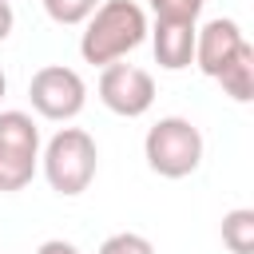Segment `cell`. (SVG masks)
<instances>
[{
  "label": "cell",
  "mask_w": 254,
  "mask_h": 254,
  "mask_svg": "<svg viewBox=\"0 0 254 254\" xmlns=\"http://www.w3.org/2000/svg\"><path fill=\"white\" fill-rule=\"evenodd\" d=\"M222 246L230 254H254V210L234 206L222 214Z\"/></svg>",
  "instance_id": "30bf717a"
},
{
  "label": "cell",
  "mask_w": 254,
  "mask_h": 254,
  "mask_svg": "<svg viewBox=\"0 0 254 254\" xmlns=\"http://www.w3.org/2000/svg\"><path fill=\"white\" fill-rule=\"evenodd\" d=\"M40 127L28 111H0V190L16 194L36 179Z\"/></svg>",
  "instance_id": "277c9868"
},
{
  "label": "cell",
  "mask_w": 254,
  "mask_h": 254,
  "mask_svg": "<svg viewBox=\"0 0 254 254\" xmlns=\"http://www.w3.org/2000/svg\"><path fill=\"white\" fill-rule=\"evenodd\" d=\"M12 24H16V12H12V0H0V44L12 36Z\"/></svg>",
  "instance_id": "9a60e30c"
},
{
  "label": "cell",
  "mask_w": 254,
  "mask_h": 254,
  "mask_svg": "<svg viewBox=\"0 0 254 254\" xmlns=\"http://www.w3.org/2000/svg\"><path fill=\"white\" fill-rule=\"evenodd\" d=\"M28 99L36 107V115L52 119V123H67L83 111L87 103V83L75 67L64 64H48L28 79Z\"/></svg>",
  "instance_id": "5b68a950"
},
{
  "label": "cell",
  "mask_w": 254,
  "mask_h": 254,
  "mask_svg": "<svg viewBox=\"0 0 254 254\" xmlns=\"http://www.w3.org/2000/svg\"><path fill=\"white\" fill-rule=\"evenodd\" d=\"M143 40H147V12L135 0H103L83 20L79 56L83 64L107 67V64H119L127 52H135Z\"/></svg>",
  "instance_id": "6da1fadb"
},
{
  "label": "cell",
  "mask_w": 254,
  "mask_h": 254,
  "mask_svg": "<svg viewBox=\"0 0 254 254\" xmlns=\"http://www.w3.org/2000/svg\"><path fill=\"white\" fill-rule=\"evenodd\" d=\"M40 167H44V179L56 194L64 198H75L91 187L95 179V167H99V147L95 139L83 131V127H60L44 155H40Z\"/></svg>",
  "instance_id": "7a4b0ae2"
},
{
  "label": "cell",
  "mask_w": 254,
  "mask_h": 254,
  "mask_svg": "<svg viewBox=\"0 0 254 254\" xmlns=\"http://www.w3.org/2000/svg\"><path fill=\"white\" fill-rule=\"evenodd\" d=\"M99 103L111 115H123V119L147 115L151 103H155V79H151V71L135 67V64H107L103 75H99Z\"/></svg>",
  "instance_id": "8992f818"
},
{
  "label": "cell",
  "mask_w": 254,
  "mask_h": 254,
  "mask_svg": "<svg viewBox=\"0 0 254 254\" xmlns=\"http://www.w3.org/2000/svg\"><path fill=\"white\" fill-rule=\"evenodd\" d=\"M147 32H151V48H155L159 67L183 71V67L194 64V32H198V24H190V20H155V28H147Z\"/></svg>",
  "instance_id": "ba28073f"
},
{
  "label": "cell",
  "mask_w": 254,
  "mask_h": 254,
  "mask_svg": "<svg viewBox=\"0 0 254 254\" xmlns=\"http://www.w3.org/2000/svg\"><path fill=\"white\" fill-rule=\"evenodd\" d=\"M4 91H8V79H4V71H0V99H4Z\"/></svg>",
  "instance_id": "2e32d148"
},
{
  "label": "cell",
  "mask_w": 254,
  "mask_h": 254,
  "mask_svg": "<svg viewBox=\"0 0 254 254\" xmlns=\"http://www.w3.org/2000/svg\"><path fill=\"white\" fill-rule=\"evenodd\" d=\"M99 254H155V246H151L143 234H135V230H119V234L103 238Z\"/></svg>",
  "instance_id": "7c38bea8"
},
{
  "label": "cell",
  "mask_w": 254,
  "mask_h": 254,
  "mask_svg": "<svg viewBox=\"0 0 254 254\" xmlns=\"http://www.w3.org/2000/svg\"><path fill=\"white\" fill-rule=\"evenodd\" d=\"M99 4H103V0H44V12H48V20H56V24H64V28H75V24H83Z\"/></svg>",
  "instance_id": "8fae6325"
},
{
  "label": "cell",
  "mask_w": 254,
  "mask_h": 254,
  "mask_svg": "<svg viewBox=\"0 0 254 254\" xmlns=\"http://www.w3.org/2000/svg\"><path fill=\"white\" fill-rule=\"evenodd\" d=\"M242 48H246L242 28H238L234 20H226V16H214V20H206V24L194 32V67L214 79Z\"/></svg>",
  "instance_id": "52a82bcc"
},
{
  "label": "cell",
  "mask_w": 254,
  "mask_h": 254,
  "mask_svg": "<svg viewBox=\"0 0 254 254\" xmlns=\"http://www.w3.org/2000/svg\"><path fill=\"white\" fill-rule=\"evenodd\" d=\"M214 79L222 83V91H226L234 103H250V99H254V48L246 44Z\"/></svg>",
  "instance_id": "9c48e42d"
},
{
  "label": "cell",
  "mask_w": 254,
  "mask_h": 254,
  "mask_svg": "<svg viewBox=\"0 0 254 254\" xmlns=\"http://www.w3.org/2000/svg\"><path fill=\"white\" fill-rule=\"evenodd\" d=\"M151 12H155V20H190V24H198L202 0H151Z\"/></svg>",
  "instance_id": "4fadbf2b"
},
{
  "label": "cell",
  "mask_w": 254,
  "mask_h": 254,
  "mask_svg": "<svg viewBox=\"0 0 254 254\" xmlns=\"http://www.w3.org/2000/svg\"><path fill=\"white\" fill-rule=\"evenodd\" d=\"M202 131L183 115H163L143 135V159L163 179H187L202 163Z\"/></svg>",
  "instance_id": "3957f363"
},
{
  "label": "cell",
  "mask_w": 254,
  "mask_h": 254,
  "mask_svg": "<svg viewBox=\"0 0 254 254\" xmlns=\"http://www.w3.org/2000/svg\"><path fill=\"white\" fill-rule=\"evenodd\" d=\"M36 254H79V246L67 242V238H48V242H40Z\"/></svg>",
  "instance_id": "5bb4252c"
}]
</instances>
